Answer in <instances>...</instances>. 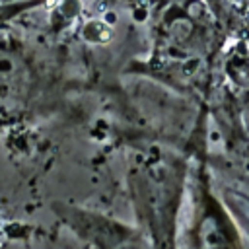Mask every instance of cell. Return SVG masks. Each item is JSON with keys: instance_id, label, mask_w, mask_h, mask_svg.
I'll use <instances>...</instances> for the list:
<instances>
[{"instance_id": "obj_2", "label": "cell", "mask_w": 249, "mask_h": 249, "mask_svg": "<svg viewBox=\"0 0 249 249\" xmlns=\"http://www.w3.org/2000/svg\"><path fill=\"white\" fill-rule=\"evenodd\" d=\"M31 72L16 53L0 49V117L21 111L29 99Z\"/></svg>"}, {"instance_id": "obj_1", "label": "cell", "mask_w": 249, "mask_h": 249, "mask_svg": "<svg viewBox=\"0 0 249 249\" xmlns=\"http://www.w3.org/2000/svg\"><path fill=\"white\" fill-rule=\"evenodd\" d=\"M54 212L82 241L93 249H152L140 226H130L99 210L54 202Z\"/></svg>"}]
</instances>
